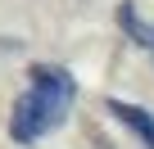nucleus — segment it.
<instances>
[{
  "label": "nucleus",
  "mask_w": 154,
  "mask_h": 149,
  "mask_svg": "<svg viewBox=\"0 0 154 149\" xmlns=\"http://www.w3.org/2000/svg\"><path fill=\"white\" fill-rule=\"evenodd\" d=\"M27 77H32V86L18 95L14 118H9V136L23 140V145H32V140H41L45 131H54V127L63 122L72 95H77V86H72V77H68L63 68L36 63Z\"/></svg>",
  "instance_id": "f257e3e1"
},
{
  "label": "nucleus",
  "mask_w": 154,
  "mask_h": 149,
  "mask_svg": "<svg viewBox=\"0 0 154 149\" xmlns=\"http://www.w3.org/2000/svg\"><path fill=\"white\" fill-rule=\"evenodd\" d=\"M109 113H113L122 127H131V131L140 136V145H145V149H154V118H149L145 109H136V104H122V100H109Z\"/></svg>",
  "instance_id": "f03ea898"
},
{
  "label": "nucleus",
  "mask_w": 154,
  "mask_h": 149,
  "mask_svg": "<svg viewBox=\"0 0 154 149\" xmlns=\"http://www.w3.org/2000/svg\"><path fill=\"white\" fill-rule=\"evenodd\" d=\"M118 23H122V32H131V41H136V45L154 50V23H140L131 5H118Z\"/></svg>",
  "instance_id": "7ed1b4c3"
}]
</instances>
